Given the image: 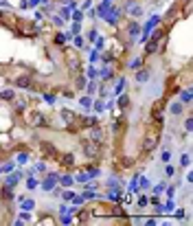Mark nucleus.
I'll list each match as a JSON object with an SVG mask.
<instances>
[{
  "mask_svg": "<svg viewBox=\"0 0 193 226\" xmlns=\"http://www.w3.org/2000/svg\"><path fill=\"white\" fill-rule=\"evenodd\" d=\"M57 182H59V173L57 171H46L44 173V180L39 182V187H42L44 191H50Z\"/></svg>",
  "mask_w": 193,
  "mask_h": 226,
  "instance_id": "f257e3e1",
  "label": "nucleus"
},
{
  "mask_svg": "<svg viewBox=\"0 0 193 226\" xmlns=\"http://www.w3.org/2000/svg\"><path fill=\"white\" fill-rule=\"evenodd\" d=\"M160 22V15H154V18H149V22L145 24V29H143V37H140V44H145L147 39H149V33H151V29Z\"/></svg>",
  "mask_w": 193,
  "mask_h": 226,
  "instance_id": "f03ea898",
  "label": "nucleus"
},
{
  "mask_svg": "<svg viewBox=\"0 0 193 226\" xmlns=\"http://www.w3.org/2000/svg\"><path fill=\"white\" fill-rule=\"evenodd\" d=\"M24 178V171H11L9 173V178L4 180V184H9V187H13V184H18L20 180Z\"/></svg>",
  "mask_w": 193,
  "mask_h": 226,
  "instance_id": "7ed1b4c3",
  "label": "nucleus"
},
{
  "mask_svg": "<svg viewBox=\"0 0 193 226\" xmlns=\"http://www.w3.org/2000/svg\"><path fill=\"white\" fill-rule=\"evenodd\" d=\"M149 75H151V70L149 68H143V70H136V83H140V86H143V83H147L149 81Z\"/></svg>",
  "mask_w": 193,
  "mask_h": 226,
  "instance_id": "20e7f679",
  "label": "nucleus"
},
{
  "mask_svg": "<svg viewBox=\"0 0 193 226\" xmlns=\"http://www.w3.org/2000/svg\"><path fill=\"white\" fill-rule=\"evenodd\" d=\"M0 197H2V200L13 202V191H11L9 184H4V182H2V187H0Z\"/></svg>",
  "mask_w": 193,
  "mask_h": 226,
  "instance_id": "39448f33",
  "label": "nucleus"
},
{
  "mask_svg": "<svg viewBox=\"0 0 193 226\" xmlns=\"http://www.w3.org/2000/svg\"><path fill=\"white\" fill-rule=\"evenodd\" d=\"M140 33V26L136 24V22L132 20V22H127V35H129V39H134L136 35Z\"/></svg>",
  "mask_w": 193,
  "mask_h": 226,
  "instance_id": "423d86ee",
  "label": "nucleus"
},
{
  "mask_svg": "<svg viewBox=\"0 0 193 226\" xmlns=\"http://www.w3.org/2000/svg\"><path fill=\"white\" fill-rule=\"evenodd\" d=\"M37 222L39 224H55V215H50V213H37Z\"/></svg>",
  "mask_w": 193,
  "mask_h": 226,
  "instance_id": "0eeeda50",
  "label": "nucleus"
},
{
  "mask_svg": "<svg viewBox=\"0 0 193 226\" xmlns=\"http://www.w3.org/2000/svg\"><path fill=\"white\" fill-rule=\"evenodd\" d=\"M116 103H118V108H121V110L129 108V94H127V92H125V94L121 92V97H118V101H116Z\"/></svg>",
  "mask_w": 193,
  "mask_h": 226,
  "instance_id": "6e6552de",
  "label": "nucleus"
},
{
  "mask_svg": "<svg viewBox=\"0 0 193 226\" xmlns=\"http://www.w3.org/2000/svg\"><path fill=\"white\" fill-rule=\"evenodd\" d=\"M169 110H171V114L180 116V114H182V110H184V103H180V101H173V103H171V108H169Z\"/></svg>",
  "mask_w": 193,
  "mask_h": 226,
  "instance_id": "1a4fd4ad",
  "label": "nucleus"
},
{
  "mask_svg": "<svg viewBox=\"0 0 193 226\" xmlns=\"http://www.w3.org/2000/svg\"><path fill=\"white\" fill-rule=\"evenodd\" d=\"M13 169H15V165L11 160H2V162H0V171H2V173H11Z\"/></svg>",
  "mask_w": 193,
  "mask_h": 226,
  "instance_id": "9d476101",
  "label": "nucleus"
},
{
  "mask_svg": "<svg viewBox=\"0 0 193 226\" xmlns=\"http://www.w3.org/2000/svg\"><path fill=\"white\" fill-rule=\"evenodd\" d=\"M92 108L96 110V112H99V114H101V112H105V108H107V103H105V101L103 99H96V101H92Z\"/></svg>",
  "mask_w": 193,
  "mask_h": 226,
  "instance_id": "9b49d317",
  "label": "nucleus"
},
{
  "mask_svg": "<svg viewBox=\"0 0 193 226\" xmlns=\"http://www.w3.org/2000/svg\"><path fill=\"white\" fill-rule=\"evenodd\" d=\"M180 103H184V105H191V86L182 90V97H180Z\"/></svg>",
  "mask_w": 193,
  "mask_h": 226,
  "instance_id": "f8f14e48",
  "label": "nucleus"
},
{
  "mask_svg": "<svg viewBox=\"0 0 193 226\" xmlns=\"http://www.w3.org/2000/svg\"><path fill=\"white\" fill-rule=\"evenodd\" d=\"M0 99H2V101H9V103H11V101L15 99V90H2V92H0Z\"/></svg>",
  "mask_w": 193,
  "mask_h": 226,
  "instance_id": "ddd939ff",
  "label": "nucleus"
},
{
  "mask_svg": "<svg viewBox=\"0 0 193 226\" xmlns=\"http://www.w3.org/2000/svg\"><path fill=\"white\" fill-rule=\"evenodd\" d=\"M37 187H39V180L33 178V176H29V180H26V189H29V191H35Z\"/></svg>",
  "mask_w": 193,
  "mask_h": 226,
  "instance_id": "4468645a",
  "label": "nucleus"
},
{
  "mask_svg": "<svg viewBox=\"0 0 193 226\" xmlns=\"http://www.w3.org/2000/svg\"><path fill=\"white\" fill-rule=\"evenodd\" d=\"M59 180H61V187H70V184L75 182V176H72V173H66V176H61Z\"/></svg>",
  "mask_w": 193,
  "mask_h": 226,
  "instance_id": "2eb2a0df",
  "label": "nucleus"
},
{
  "mask_svg": "<svg viewBox=\"0 0 193 226\" xmlns=\"http://www.w3.org/2000/svg\"><path fill=\"white\" fill-rule=\"evenodd\" d=\"M147 204H149V197H147L145 193H143V195H138V197H136V206H138V208H145Z\"/></svg>",
  "mask_w": 193,
  "mask_h": 226,
  "instance_id": "dca6fc26",
  "label": "nucleus"
},
{
  "mask_svg": "<svg viewBox=\"0 0 193 226\" xmlns=\"http://www.w3.org/2000/svg\"><path fill=\"white\" fill-rule=\"evenodd\" d=\"M96 88H99V83H96L94 79H90V83H86V88H83V90H86L88 94H94V92H96Z\"/></svg>",
  "mask_w": 193,
  "mask_h": 226,
  "instance_id": "f3484780",
  "label": "nucleus"
},
{
  "mask_svg": "<svg viewBox=\"0 0 193 226\" xmlns=\"http://www.w3.org/2000/svg\"><path fill=\"white\" fill-rule=\"evenodd\" d=\"M79 103H81L83 110H90V108H92V99H90V94H88V97H81V99H79Z\"/></svg>",
  "mask_w": 193,
  "mask_h": 226,
  "instance_id": "a211bd4d",
  "label": "nucleus"
},
{
  "mask_svg": "<svg viewBox=\"0 0 193 226\" xmlns=\"http://www.w3.org/2000/svg\"><path fill=\"white\" fill-rule=\"evenodd\" d=\"M164 187H167V182H164V180H160L158 184H154V187H151V191L158 195V193H164Z\"/></svg>",
  "mask_w": 193,
  "mask_h": 226,
  "instance_id": "6ab92c4d",
  "label": "nucleus"
},
{
  "mask_svg": "<svg viewBox=\"0 0 193 226\" xmlns=\"http://www.w3.org/2000/svg\"><path fill=\"white\" fill-rule=\"evenodd\" d=\"M22 202H24V204H22V211H31V208L35 206V200H31V197H24Z\"/></svg>",
  "mask_w": 193,
  "mask_h": 226,
  "instance_id": "aec40b11",
  "label": "nucleus"
},
{
  "mask_svg": "<svg viewBox=\"0 0 193 226\" xmlns=\"http://www.w3.org/2000/svg\"><path fill=\"white\" fill-rule=\"evenodd\" d=\"M75 180H77V182H88L90 176H88V171H86V169H83V171H79L77 176H75Z\"/></svg>",
  "mask_w": 193,
  "mask_h": 226,
  "instance_id": "412c9836",
  "label": "nucleus"
},
{
  "mask_svg": "<svg viewBox=\"0 0 193 226\" xmlns=\"http://www.w3.org/2000/svg\"><path fill=\"white\" fill-rule=\"evenodd\" d=\"M79 33H81V24H79V22H72V26H70V33H68V35H79Z\"/></svg>",
  "mask_w": 193,
  "mask_h": 226,
  "instance_id": "4be33fe9",
  "label": "nucleus"
},
{
  "mask_svg": "<svg viewBox=\"0 0 193 226\" xmlns=\"http://www.w3.org/2000/svg\"><path fill=\"white\" fill-rule=\"evenodd\" d=\"M143 64H145V61H143V57H138V59H132V61H129V68H132V70H138Z\"/></svg>",
  "mask_w": 193,
  "mask_h": 226,
  "instance_id": "5701e85b",
  "label": "nucleus"
},
{
  "mask_svg": "<svg viewBox=\"0 0 193 226\" xmlns=\"http://www.w3.org/2000/svg\"><path fill=\"white\" fill-rule=\"evenodd\" d=\"M138 189H149V180H147L145 176H138Z\"/></svg>",
  "mask_w": 193,
  "mask_h": 226,
  "instance_id": "b1692460",
  "label": "nucleus"
},
{
  "mask_svg": "<svg viewBox=\"0 0 193 226\" xmlns=\"http://www.w3.org/2000/svg\"><path fill=\"white\" fill-rule=\"evenodd\" d=\"M125 86H127V83H125V79L121 77V79H118V83H116V88H114V94H121V92H123V88H125Z\"/></svg>",
  "mask_w": 193,
  "mask_h": 226,
  "instance_id": "393cba45",
  "label": "nucleus"
},
{
  "mask_svg": "<svg viewBox=\"0 0 193 226\" xmlns=\"http://www.w3.org/2000/svg\"><path fill=\"white\" fill-rule=\"evenodd\" d=\"M59 195H61V197H64V200H66V202H70V200H72V197H75V193H72V191H70V189H66V191H61V193H59Z\"/></svg>",
  "mask_w": 193,
  "mask_h": 226,
  "instance_id": "a878e982",
  "label": "nucleus"
},
{
  "mask_svg": "<svg viewBox=\"0 0 193 226\" xmlns=\"http://www.w3.org/2000/svg\"><path fill=\"white\" fill-rule=\"evenodd\" d=\"M83 39H88V44H92L94 39H96V31H94V29H92V31H88V33H86V37H83Z\"/></svg>",
  "mask_w": 193,
  "mask_h": 226,
  "instance_id": "bb28decb",
  "label": "nucleus"
},
{
  "mask_svg": "<svg viewBox=\"0 0 193 226\" xmlns=\"http://www.w3.org/2000/svg\"><path fill=\"white\" fill-rule=\"evenodd\" d=\"M70 15H72V20H75V22H81L83 20V11H75V9H72Z\"/></svg>",
  "mask_w": 193,
  "mask_h": 226,
  "instance_id": "cd10ccee",
  "label": "nucleus"
},
{
  "mask_svg": "<svg viewBox=\"0 0 193 226\" xmlns=\"http://www.w3.org/2000/svg\"><path fill=\"white\" fill-rule=\"evenodd\" d=\"M55 44H57V46H64V44H66V35L57 33V35H55Z\"/></svg>",
  "mask_w": 193,
  "mask_h": 226,
  "instance_id": "c85d7f7f",
  "label": "nucleus"
},
{
  "mask_svg": "<svg viewBox=\"0 0 193 226\" xmlns=\"http://www.w3.org/2000/svg\"><path fill=\"white\" fill-rule=\"evenodd\" d=\"M86 75H88L90 79H94V77H96V68H94V66H92V64H90V66H88V68H86Z\"/></svg>",
  "mask_w": 193,
  "mask_h": 226,
  "instance_id": "c756f323",
  "label": "nucleus"
},
{
  "mask_svg": "<svg viewBox=\"0 0 193 226\" xmlns=\"http://www.w3.org/2000/svg\"><path fill=\"white\" fill-rule=\"evenodd\" d=\"M189 162H191V156H189V154H182V158H180V165H182V167H189Z\"/></svg>",
  "mask_w": 193,
  "mask_h": 226,
  "instance_id": "7c9ffc66",
  "label": "nucleus"
},
{
  "mask_svg": "<svg viewBox=\"0 0 193 226\" xmlns=\"http://www.w3.org/2000/svg\"><path fill=\"white\" fill-rule=\"evenodd\" d=\"M173 211V202L169 200V202H164V206H162V213H171Z\"/></svg>",
  "mask_w": 193,
  "mask_h": 226,
  "instance_id": "2f4dec72",
  "label": "nucleus"
},
{
  "mask_svg": "<svg viewBox=\"0 0 193 226\" xmlns=\"http://www.w3.org/2000/svg\"><path fill=\"white\" fill-rule=\"evenodd\" d=\"M129 13H132L134 18H138V15H143V11H140V7H138V4H134V7H132V11H129Z\"/></svg>",
  "mask_w": 193,
  "mask_h": 226,
  "instance_id": "473e14b6",
  "label": "nucleus"
},
{
  "mask_svg": "<svg viewBox=\"0 0 193 226\" xmlns=\"http://www.w3.org/2000/svg\"><path fill=\"white\" fill-rule=\"evenodd\" d=\"M72 9H75V7H64V9H61V18H70Z\"/></svg>",
  "mask_w": 193,
  "mask_h": 226,
  "instance_id": "72a5a7b5",
  "label": "nucleus"
},
{
  "mask_svg": "<svg viewBox=\"0 0 193 226\" xmlns=\"http://www.w3.org/2000/svg\"><path fill=\"white\" fill-rule=\"evenodd\" d=\"M18 219H22V222H29L31 219V215H29V211H22L20 215H18Z\"/></svg>",
  "mask_w": 193,
  "mask_h": 226,
  "instance_id": "f704fd0d",
  "label": "nucleus"
},
{
  "mask_svg": "<svg viewBox=\"0 0 193 226\" xmlns=\"http://www.w3.org/2000/svg\"><path fill=\"white\" fill-rule=\"evenodd\" d=\"M53 24H55V26H64V18H59V15H53Z\"/></svg>",
  "mask_w": 193,
  "mask_h": 226,
  "instance_id": "c9c22d12",
  "label": "nucleus"
},
{
  "mask_svg": "<svg viewBox=\"0 0 193 226\" xmlns=\"http://www.w3.org/2000/svg\"><path fill=\"white\" fill-rule=\"evenodd\" d=\"M72 44H75L77 48H81L83 46V37H79V35H75V39H72Z\"/></svg>",
  "mask_w": 193,
  "mask_h": 226,
  "instance_id": "e433bc0d",
  "label": "nucleus"
},
{
  "mask_svg": "<svg viewBox=\"0 0 193 226\" xmlns=\"http://www.w3.org/2000/svg\"><path fill=\"white\" fill-rule=\"evenodd\" d=\"M83 200H92V197H94V193H92V191H90V189H86V191H83Z\"/></svg>",
  "mask_w": 193,
  "mask_h": 226,
  "instance_id": "4c0bfd02",
  "label": "nucleus"
},
{
  "mask_svg": "<svg viewBox=\"0 0 193 226\" xmlns=\"http://www.w3.org/2000/svg\"><path fill=\"white\" fill-rule=\"evenodd\" d=\"M164 173H167V176H173V173H175V167H173V165H167V167H164Z\"/></svg>",
  "mask_w": 193,
  "mask_h": 226,
  "instance_id": "58836bf2",
  "label": "nucleus"
},
{
  "mask_svg": "<svg viewBox=\"0 0 193 226\" xmlns=\"http://www.w3.org/2000/svg\"><path fill=\"white\" fill-rule=\"evenodd\" d=\"M160 158H162V162H169V158H171V154H169V151H162V154H160Z\"/></svg>",
  "mask_w": 193,
  "mask_h": 226,
  "instance_id": "ea45409f",
  "label": "nucleus"
},
{
  "mask_svg": "<svg viewBox=\"0 0 193 226\" xmlns=\"http://www.w3.org/2000/svg\"><path fill=\"white\" fill-rule=\"evenodd\" d=\"M99 59V50H92V53H90V61H96Z\"/></svg>",
  "mask_w": 193,
  "mask_h": 226,
  "instance_id": "a19ab883",
  "label": "nucleus"
},
{
  "mask_svg": "<svg viewBox=\"0 0 193 226\" xmlns=\"http://www.w3.org/2000/svg\"><path fill=\"white\" fill-rule=\"evenodd\" d=\"M175 217H178V219L184 217V211H182V208H178V211H175Z\"/></svg>",
  "mask_w": 193,
  "mask_h": 226,
  "instance_id": "79ce46f5",
  "label": "nucleus"
},
{
  "mask_svg": "<svg viewBox=\"0 0 193 226\" xmlns=\"http://www.w3.org/2000/svg\"><path fill=\"white\" fill-rule=\"evenodd\" d=\"M145 224H147V226H154V224H156V217H149V219H147Z\"/></svg>",
  "mask_w": 193,
  "mask_h": 226,
  "instance_id": "37998d69",
  "label": "nucleus"
},
{
  "mask_svg": "<svg viewBox=\"0 0 193 226\" xmlns=\"http://www.w3.org/2000/svg\"><path fill=\"white\" fill-rule=\"evenodd\" d=\"M0 77H2V72H0Z\"/></svg>",
  "mask_w": 193,
  "mask_h": 226,
  "instance_id": "c03bdc74",
  "label": "nucleus"
}]
</instances>
